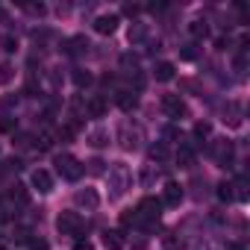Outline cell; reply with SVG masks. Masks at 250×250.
Wrapping results in <instances>:
<instances>
[{
    "instance_id": "8992f818",
    "label": "cell",
    "mask_w": 250,
    "mask_h": 250,
    "mask_svg": "<svg viewBox=\"0 0 250 250\" xmlns=\"http://www.w3.org/2000/svg\"><path fill=\"white\" fill-rule=\"evenodd\" d=\"M118 142L124 150H136L139 142H142V130L139 127H130V124H121V130H118Z\"/></svg>"
},
{
    "instance_id": "5b68a950",
    "label": "cell",
    "mask_w": 250,
    "mask_h": 250,
    "mask_svg": "<svg viewBox=\"0 0 250 250\" xmlns=\"http://www.w3.org/2000/svg\"><path fill=\"white\" fill-rule=\"evenodd\" d=\"M209 153H212L224 168L232 165V142H229V139H215V142L209 145Z\"/></svg>"
},
{
    "instance_id": "e575fe53",
    "label": "cell",
    "mask_w": 250,
    "mask_h": 250,
    "mask_svg": "<svg viewBox=\"0 0 250 250\" xmlns=\"http://www.w3.org/2000/svg\"><path fill=\"white\" fill-rule=\"evenodd\" d=\"M227 250H244V244H227Z\"/></svg>"
},
{
    "instance_id": "cb8c5ba5",
    "label": "cell",
    "mask_w": 250,
    "mask_h": 250,
    "mask_svg": "<svg viewBox=\"0 0 250 250\" xmlns=\"http://www.w3.org/2000/svg\"><path fill=\"white\" fill-rule=\"evenodd\" d=\"M162 250H183V241H180L174 232H168V235L162 238Z\"/></svg>"
},
{
    "instance_id": "836d02e7",
    "label": "cell",
    "mask_w": 250,
    "mask_h": 250,
    "mask_svg": "<svg viewBox=\"0 0 250 250\" xmlns=\"http://www.w3.org/2000/svg\"><path fill=\"white\" fill-rule=\"evenodd\" d=\"M244 68H247V62H244V56H238V59H235V71L244 74Z\"/></svg>"
},
{
    "instance_id": "277c9868",
    "label": "cell",
    "mask_w": 250,
    "mask_h": 250,
    "mask_svg": "<svg viewBox=\"0 0 250 250\" xmlns=\"http://www.w3.org/2000/svg\"><path fill=\"white\" fill-rule=\"evenodd\" d=\"M56 229H59L62 235H74V238H80L83 229H85V221L80 218V212H59V218H56Z\"/></svg>"
},
{
    "instance_id": "4fadbf2b",
    "label": "cell",
    "mask_w": 250,
    "mask_h": 250,
    "mask_svg": "<svg viewBox=\"0 0 250 250\" xmlns=\"http://www.w3.org/2000/svg\"><path fill=\"white\" fill-rule=\"evenodd\" d=\"M65 53H68V56H83V53H88V39H85V36L68 39V42H65Z\"/></svg>"
},
{
    "instance_id": "d4e9b609",
    "label": "cell",
    "mask_w": 250,
    "mask_h": 250,
    "mask_svg": "<svg viewBox=\"0 0 250 250\" xmlns=\"http://www.w3.org/2000/svg\"><path fill=\"white\" fill-rule=\"evenodd\" d=\"M36 147H39V150H50V147H53V133H42V136L36 139Z\"/></svg>"
},
{
    "instance_id": "3957f363",
    "label": "cell",
    "mask_w": 250,
    "mask_h": 250,
    "mask_svg": "<svg viewBox=\"0 0 250 250\" xmlns=\"http://www.w3.org/2000/svg\"><path fill=\"white\" fill-rule=\"evenodd\" d=\"M53 165H56V171H59V174H62L68 183H77V180L85 174V165H83L80 159H74L71 153H59Z\"/></svg>"
},
{
    "instance_id": "ba28073f",
    "label": "cell",
    "mask_w": 250,
    "mask_h": 250,
    "mask_svg": "<svg viewBox=\"0 0 250 250\" xmlns=\"http://www.w3.org/2000/svg\"><path fill=\"white\" fill-rule=\"evenodd\" d=\"M194 159H197V147L191 142H180V147H177V165L180 168H191Z\"/></svg>"
},
{
    "instance_id": "9c48e42d",
    "label": "cell",
    "mask_w": 250,
    "mask_h": 250,
    "mask_svg": "<svg viewBox=\"0 0 250 250\" xmlns=\"http://www.w3.org/2000/svg\"><path fill=\"white\" fill-rule=\"evenodd\" d=\"M74 203L80 206V209H97V203H100V197H97V191L94 188H80L77 194H74Z\"/></svg>"
},
{
    "instance_id": "ffe728a7",
    "label": "cell",
    "mask_w": 250,
    "mask_h": 250,
    "mask_svg": "<svg viewBox=\"0 0 250 250\" xmlns=\"http://www.w3.org/2000/svg\"><path fill=\"white\" fill-rule=\"evenodd\" d=\"M188 33H191L194 39H206V36H209V27H206V21H191V24H188Z\"/></svg>"
},
{
    "instance_id": "e0dca14e",
    "label": "cell",
    "mask_w": 250,
    "mask_h": 250,
    "mask_svg": "<svg viewBox=\"0 0 250 250\" xmlns=\"http://www.w3.org/2000/svg\"><path fill=\"white\" fill-rule=\"evenodd\" d=\"M85 115H88V118H103V115H106V100H103L100 94H94V97L85 103Z\"/></svg>"
},
{
    "instance_id": "6da1fadb",
    "label": "cell",
    "mask_w": 250,
    "mask_h": 250,
    "mask_svg": "<svg viewBox=\"0 0 250 250\" xmlns=\"http://www.w3.org/2000/svg\"><path fill=\"white\" fill-rule=\"evenodd\" d=\"M162 218V200L156 197H145L136 209H133V227L139 229H153Z\"/></svg>"
},
{
    "instance_id": "9a60e30c",
    "label": "cell",
    "mask_w": 250,
    "mask_h": 250,
    "mask_svg": "<svg viewBox=\"0 0 250 250\" xmlns=\"http://www.w3.org/2000/svg\"><path fill=\"white\" fill-rule=\"evenodd\" d=\"M103 244H106V250H121L124 244H127V238H124L121 229H106L103 232Z\"/></svg>"
},
{
    "instance_id": "f546056e",
    "label": "cell",
    "mask_w": 250,
    "mask_h": 250,
    "mask_svg": "<svg viewBox=\"0 0 250 250\" xmlns=\"http://www.w3.org/2000/svg\"><path fill=\"white\" fill-rule=\"evenodd\" d=\"M194 136H197V139H206V136H209V124H206V121L194 127Z\"/></svg>"
},
{
    "instance_id": "ac0fdd59",
    "label": "cell",
    "mask_w": 250,
    "mask_h": 250,
    "mask_svg": "<svg viewBox=\"0 0 250 250\" xmlns=\"http://www.w3.org/2000/svg\"><path fill=\"white\" fill-rule=\"evenodd\" d=\"M232 186V200H247L250 197V191H247V180L244 177H238L235 183H229Z\"/></svg>"
},
{
    "instance_id": "f1b7e54d",
    "label": "cell",
    "mask_w": 250,
    "mask_h": 250,
    "mask_svg": "<svg viewBox=\"0 0 250 250\" xmlns=\"http://www.w3.org/2000/svg\"><path fill=\"white\" fill-rule=\"evenodd\" d=\"M27 244H30V250H47V241H42V238H33V235H30V241H27Z\"/></svg>"
},
{
    "instance_id": "484cf974",
    "label": "cell",
    "mask_w": 250,
    "mask_h": 250,
    "mask_svg": "<svg viewBox=\"0 0 250 250\" xmlns=\"http://www.w3.org/2000/svg\"><path fill=\"white\" fill-rule=\"evenodd\" d=\"M218 200H224V203L232 200V186H229V183H221V186H218Z\"/></svg>"
},
{
    "instance_id": "2e32d148",
    "label": "cell",
    "mask_w": 250,
    "mask_h": 250,
    "mask_svg": "<svg viewBox=\"0 0 250 250\" xmlns=\"http://www.w3.org/2000/svg\"><path fill=\"white\" fill-rule=\"evenodd\" d=\"M33 186H36L42 194H47V191H53V177L39 168V171H33Z\"/></svg>"
},
{
    "instance_id": "1f68e13d",
    "label": "cell",
    "mask_w": 250,
    "mask_h": 250,
    "mask_svg": "<svg viewBox=\"0 0 250 250\" xmlns=\"http://www.w3.org/2000/svg\"><path fill=\"white\" fill-rule=\"evenodd\" d=\"M74 250H94V244H91V241H83V238H80V241L74 244Z\"/></svg>"
},
{
    "instance_id": "8d00e7d4",
    "label": "cell",
    "mask_w": 250,
    "mask_h": 250,
    "mask_svg": "<svg viewBox=\"0 0 250 250\" xmlns=\"http://www.w3.org/2000/svg\"><path fill=\"white\" fill-rule=\"evenodd\" d=\"M0 250H3V247H0Z\"/></svg>"
},
{
    "instance_id": "d590c367",
    "label": "cell",
    "mask_w": 250,
    "mask_h": 250,
    "mask_svg": "<svg viewBox=\"0 0 250 250\" xmlns=\"http://www.w3.org/2000/svg\"><path fill=\"white\" fill-rule=\"evenodd\" d=\"M0 21H3V24H6V21H9V18H6V12H3V9H0Z\"/></svg>"
},
{
    "instance_id": "44dd1931",
    "label": "cell",
    "mask_w": 250,
    "mask_h": 250,
    "mask_svg": "<svg viewBox=\"0 0 250 250\" xmlns=\"http://www.w3.org/2000/svg\"><path fill=\"white\" fill-rule=\"evenodd\" d=\"M147 39V24H133L130 27V42H145Z\"/></svg>"
},
{
    "instance_id": "83f0119b",
    "label": "cell",
    "mask_w": 250,
    "mask_h": 250,
    "mask_svg": "<svg viewBox=\"0 0 250 250\" xmlns=\"http://www.w3.org/2000/svg\"><path fill=\"white\" fill-rule=\"evenodd\" d=\"M88 171L100 177V174H106V162H103V159H91V162H88Z\"/></svg>"
},
{
    "instance_id": "d6986e66",
    "label": "cell",
    "mask_w": 250,
    "mask_h": 250,
    "mask_svg": "<svg viewBox=\"0 0 250 250\" xmlns=\"http://www.w3.org/2000/svg\"><path fill=\"white\" fill-rule=\"evenodd\" d=\"M174 71H177V68H174L171 62H159V65H156V80H159V83H168V80H174Z\"/></svg>"
},
{
    "instance_id": "30bf717a",
    "label": "cell",
    "mask_w": 250,
    "mask_h": 250,
    "mask_svg": "<svg viewBox=\"0 0 250 250\" xmlns=\"http://www.w3.org/2000/svg\"><path fill=\"white\" fill-rule=\"evenodd\" d=\"M9 203H12V209H18V206H27L30 203V188L24 186V183H15L12 188H9Z\"/></svg>"
},
{
    "instance_id": "5bb4252c",
    "label": "cell",
    "mask_w": 250,
    "mask_h": 250,
    "mask_svg": "<svg viewBox=\"0 0 250 250\" xmlns=\"http://www.w3.org/2000/svg\"><path fill=\"white\" fill-rule=\"evenodd\" d=\"M115 103H118L124 112H133V109L139 106V97H136V91L124 88V91H118V94H115Z\"/></svg>"
},
{
    "instance_id": "7402d4cb",
    "label": "cell",
    "mask_w": 250,
    "mask_h": 250,
    "mask_svg": "<svg viewBox=\"0 0 250 250\" xmlns=\"http://www.w3.org/2000/svg\"><path fill=\"white\" fill-rule=\"evenodd\" d=\"M71 77H74V83H77L80 88L91 85V74H88V71H83V68H74V74H71Z\"/></svg>"
},
{
    "instance_id": "7c38bea8",
    "label": "cell",
    "mask_w": 250,
    "mask_h": 250,
    "mask_svg": "<svg viewBox=\"0 0 250 250\" xmlns=\"http://www.w3.org/2000/svg\"><path fill=\"white\" fill-rule=\"evenodd\" d=\"M115 30H118V15H100L94 21V33H100V36H112Z\"/></svg>"
},
{
    "instance_id": "8fae6325",
    "label": "cell",
    "mask_w": 250,
    "mask_h": 250,
    "mask_svg": "<svg viewBox=\"0 0 250 250\" xmlns=\"http://www.w3.org/2000/svg\"><path fill=\"white\" fill-rule=\"evenodd\" d=\"M183 200V186L180 183H165L162 188V206H180Z\"/></svg>"
},
{
    "instance_id": "7a4b0ae2",
    "label": "cell",
    "mask_w": 250,
    "mask_h": 250,
    "mask_svg": "<svg viewBox=\"0 0 250 250\" xmlns=\"http://www.w3.org/2000/svg\"><path fill=\"white\" fill-rule=\"evenodd\" d=\"M106 177H109V197H112V200L124 197V191H127L130 183H133V174H130V168L124 165V162H115V165L106 171Z\"/></svg>"
},
{
    "instance_id": "d6a6232c",
    "label": "cell",
    "mask_w": 250,
    "mask_h": 250,
    "mask_svg": "<svg viewBox=\"0 0 250 250\" xmlns=\"http://www.w3.org/2000/svg\"><path fill=\"white\" fill-rule=\"evenodd\" d=\"M165 139H180V130L177 127H165Z\"/></svg>"
},
{
    "instance_id": "4dcf8cb0",
    "label": "cell",
    "mask_w": 250,
    "mask_h": 250,
    "mask_svg": "<svg viewBox=\"0 0 250 250\" xmlns=\"http://www.w3.org/2000/svg\"><path fill=\"white\" fill-rule=\"evenodd\" d=\"M12 127H15V121H12L9 115H3V118H0V130H3V133H9Z\"/></svg>"
},
{
    "instance_id": "603a6c76",
    "label": "cell",
    "mask_w": 250,
    "mask_h": 250,
    "mask_svg": "<svg viewBox=\"0 0 250 250\" xmlns=\"http://www.w3.org/2000/svg\"><path fill=\"white\" fill-rule=\"evenodd\" d=\"M150 159H156V162H165V159H168V147H165L162 142L150 145Z\"/></svg>"
},
{
    "instance_id": "52a82bcc",
    "label": "cell",
    "mask_w": 250,
    "mask_h": 250,
    "mask_svg": "<svg viewBox=\"0 0 250 250\" xmlns=\"http://www.w3.org/2000/svg\"><path fill=\"white\" fill-rule=\"evenodd\" d=\"M162 112L168 118H183L186 115V103L180 94H162Z\"/></svg>"
},
{
    "instance_id": "4316f807",
    "label": "cell",
    "mask_w": 250,
    "mask_h": 250,
    "mask_svg": "<svg viewBox=\"0 0 250 250\" xmlns=\"http://www.w3.org/2000/svg\"><path fill=\"white\" fill-rule=\"evenodd\" d=\"M88 139H91V145H94V147H103V145H109V142H106V139H109V136H106V133H103V130H94V133H91V136H88Z\"/></svg>"
}]
</instances>
